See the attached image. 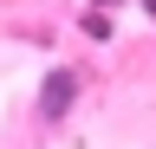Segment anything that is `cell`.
<instances>
[{
  "mask_svg": "<svg viewBox=\"0 0 156 149\" xmlns=\"http://www.w3.org/2000/svg\"><path fill=\"white\" fill-rule=\"evenodd\" d=\"M78 97V65H52L46 84H39V123H58Z\"/></svg>",
  "mask_w": 156,
  "mask_h": 149,
  "instance_id": "1",
  "label": "cell"
},
{
  "mask_svg": "<svg viewBox=\"0 0 156 149\" xmlns=\"http://www.w3.org/2000/svg\"><path fill=\"white\" fill-rule=\"evenodd\" d=\"M78 26H85L91 39H111V20H104V13H85V20H78Z\"/></svg>",
  "mask_w": 156,
  "mask_h": 149,
  "instance_id": "2",
  "label": "cell"
}]
</instances>
